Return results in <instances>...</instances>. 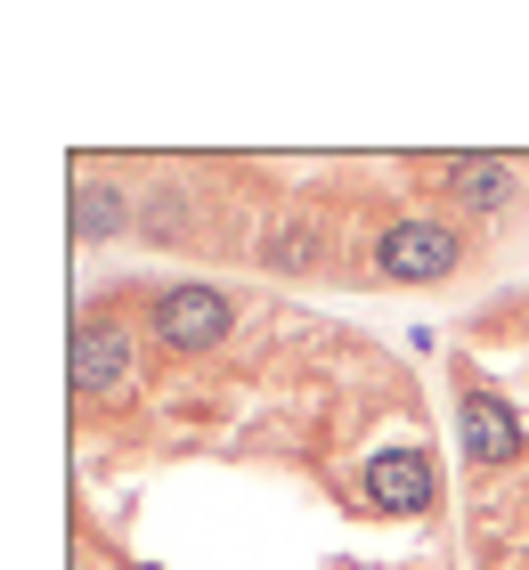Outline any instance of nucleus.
<instances>
[{
	"label": "nucleus",
	"mask_w": 529,
	"mask_h": 570,
	"mask_svg": "<svg viewBox=\"0 0 529 570\" xmlns=\"http://www.w3.org/2000/svg\"><path fill=\"white\" fill-rule=\"evenodd\" d=\"M457 440H464L472 464H513V456H521V416H513V400L489 392V383H464V400H457Z\"/></svg>",
	"instance_id": "nucleus-6"
},
{
	"label": "nucleus",
	"mask_w": 529,
	"mask_h": 570,
	"mask_svg": "<svg viewBox=\"0 0 529 570\" xmlns=\"http://www.w3.org/2000/svg\"><path fill=\"white\" fill-rule=\"evenodd\" d=\"M74 392L106 400V407H123L139 392V351H130V334L115 318H98V309H82V326H74Z\"/></svg>",
	"instance_id": "nucleus-5"
},
{
	"label": "nucleus",
	"mask_w": 529,
	"mask_h": 570,
	"mask_svg": "<svg viewBox=\"0 0 529 570\" xmlns=\"http://www.w3.org/2000/svg\"><path fill=\"white\" fill-rule=\"evenodd\" d=\"M228 326H236V302L221 294V285H204V277H172V285H155V294H147V334L164 351H179V358L221 351Z\"/></svg>",
	"instance_id": "nucleus-2"
},
{
	"label": "nucleus",
	"mask_w": 529,
	"mask_h": 570,
	"mask_svg": "<svg viewBox=\"0 0 529 570\" xmlns=\"http://www.w3.org/2000/svg\"><path fill=\"white\" fill-rule=\"evenodd\" d=\"M123 228H130V188L106 179V171H82V179H74V245L123 237Z\"/></svg>",
	"instance_id": "nucleus-7"
},
{
	"label": "nucleus",
	"mask_w": 529,
	"mask_h": 570,
	"mask_svg": "<svg viewBox=\"0 0 529 570\" xmlns=\"http://www.w3.org/2000/svg\"><path fill=\"white\" fill-rule=\"evenodd\" d=\"M359 498L383 513V522H423V513L440 505V473L432 456L415 449V440H391V449H375L359 464Z\"/></svg>",
	"instance_id": "nucleus-4"
},
{
	"label": "nucleus",
	"mask_w": 529,
	"mask_h": 570,
	"mask_svg": "<svg viewBox=\"0 0 529 570\" xmlns=\"http://www.w3.org/2000/svg\"><path fill=\"white\" fill-rule=\"evenodd\" d=\"M415 171L432 179V213H457V220H506L521 204V171L506 155H432Z\"/></svg>",
	"instance_id": "nucleus-3"
},
{
	"label": "nucleus",
	"mask_w": 529,
	"mask_h": 570,
	"mask_svg": "<svg viewBox=\"0 0 529 570\" xmlns=\"http://www.w3.org/2000/svg\"><path fill=\"white\" fill-rule=\"evenodd\" d=\"M472 262V228L457 213H391L366 237V277L375 285H448Z\"/></svg>",
	"instance_id": "nucleus-1"
}]
</instances>
